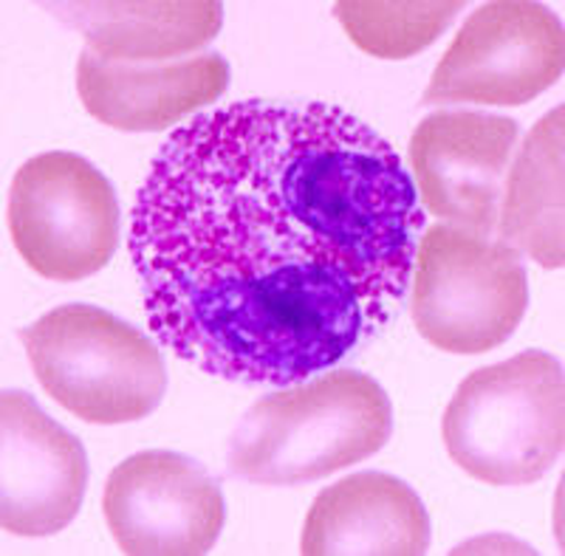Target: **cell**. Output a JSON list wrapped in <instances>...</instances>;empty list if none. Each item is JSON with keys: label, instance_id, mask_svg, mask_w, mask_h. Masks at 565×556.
Returning <instances> with one entry per match:
<instances>
[{"label": "cell", "instance_id": "cell-11", "mask_svg": "<svg viewBox=\"0 0 565 556\" xmlns=\"http://www.w3.org/2000/svg\"><path fill=\"white\" fill-rule=\"evenodd\" d=\"M230 85L221 54H199L175 63H108L85 49L77 63V94L97 122L125 133L168 130L184 116L215 103Z\"/></svg>", "mask_w": 565, "mask_h": 556}, {"label": "cell", "instance_id": "cell-6", "mask_svg": "<svg viewBox=\"0 0 565 556\" xmlns=\"http://www.w3.org/2000/svg\"><path fill=\"white\" fill-rule=\"evenodd\" d=\"M18 255L43 280L77 282L108 266L119 246V201L110 181L77 153H40L9 192Z\"/></svg>", "mask_w": 565, "mask_h": 556}, {"label": "cell", "instance_id": "cell-5", "mask_svg": "<svg viewBox=\"0 0 565 556\" xmlns=\"http://www.w3.org/2000/svg\"><path fill=\"white\" fill-rule=\"evenodd\" d=\"M411 317L444 353L478 356L509 342L529 308L521 255L498 237L424 226L413 257Z\"/></svg>", "mask_w": 565, "mask_h": 556}, {"label": "cell", "instance_id": "cell-1", "mask_svg": "<svg viewBox=\"0 0 565 556\" xmlns=\"http://www.w3.org/2000/svg\"><path fill=\"white\" fill-rule=\"evenodd\" d=\"M422 232L416 184L371 125L246 99L161 145L130 257L161 345L206 376L291 387L391 320Z\"/></svg>", "mask_w": 565, "mask_h": 556}, {"label": "cell", "instance_id": "cell-2", "mask_svg": "<svg viewBox=\"0 0 565 556\" xmlns=\"http://www.w3.org/2000/svg\"><path fill=\"white\" fill-rule=\"evenodd\" d=\"M393 435V407L380 382L328 371L252 404L230 438L226 463L257 487H297L351 469Z\"/></svg>", "mask_w": 565, "mask_h": 556}, {"label": "cell", "instance_id": "cell-15", "mask_svg": "<svg viewBox=\"0 0 565 556\" xmlns=\"http://www.w3.org/2000/svg\"><path fill=\"white\" fill-rule=\"evenodd\" d=\"M461 9V0H340L334 18L367 57L407 60L436 43Z\"/></svg>", "mask_w": 565, "mask_h": 556}, {"label": "cell", "instance_id": "cell-3", "mask_svg": "<svg viewBox=\"0 0 565 556\" xmlns=\"http://www.w3.org/2000/svg\"><path fill=\"white\" fill-rule=\"evenodd\" d=\"M441 435L469 478L489 487L537 483L565 447L563 367L546 351L478 367L447 404Z\"/></svg>", "mask_w": 565, "mask_h": 556}, {"label": "cell", "instance_id": "cell-14", "mask_svg": "<svg viewBox=\"0 0 565 556\" xmlns=\"http://www.w3.org/2000/svg\"><path fill=\"white\" fill-rule=\"evenodd\" d=\"M565 108L548 110L523 139L512 170L503 181L498 240L521 257H532L543 269H563L565 263Z\"/></svg>", "mask_w": 565, "mask_h": 556}, {"label": "cell", "instance_id": "cell-10", "mask_svg": "<svg viewBox=\"0 0 565 556\" xmlns=\"http://www.w3.org/2000/svg\"><path fill=\"white\" fill-rule=\"evenodd\" d=\"M88 487L77 435L23 391L0 396V525L14 537H54L74 523Z\"/></svg>", "mask_w": 565, "mask_h": 556}, {"label": "cell", "instance_id": "cell-13", "mask_svg": "<svg viewBox=\"0 0 565 556\" xmlns=\"http://www.w3.org/2000/svg\"><path fill=\"white\" fill-rule=\"evenodd\" d=\"M54 18L79 32L88 52L108 63L159 65L199 52L218 38L224 7L218 0L161 3H49Z\"/></svg>", "mask_w": 565, "mask_h": 556}, {"label": "cell", "instance_id": "cell-7", "mask_svg": "<svg viewBox=\"0 0 565 556\" xmlns=\"http://www.w3.org/2000/svg\"><path fill=\"white\" fill-rule=\"evenodd\" d=\"M565 68L563 23L532 0H494L469 14L424 90V105L521 108Z\"/></svg>", "mask_w": 565, "mask_h": 556}, {"label": "cell", "instance_id": "cell-8", "mask_svg": "<svg viewBox=\"0 0 565 556\" xmlns=\"http://www.w3.org/2000/svg\"><path fill=\"white\" fill-rule=\"evenodd\" d=\"M103 514L119 550L130 556H201L224 528V494L184 455L150 449L108 474Z\"/></svg>", "mask_w": 565, "mask_h": 556}, {"label": "cell", "instance_id": "cell-9", "mask_svg": "<svg viewBox=\"0 0 565 556\" xmlns=\"http://www.w3.org/2000/svg\"><path fill=\"white\" fill-rule=\"evenodd\" d=\"M518 122L481 110H438L411 136L413 184L441 224L492 237Z\"/></svg>", "mask_w": 565, "mask_h": 556}, {"label": "cell", "instance_id": "cell-12", "mask_svg": "<svg viewBox=\"0 0 565 556\" xmlns=\"http://www.w3.org/2000/svg\"><path fill=\"white\" fill-rule=\"evenodd\" d=\"M430 517L405 480L356 472L322 489L302 523V556H422Z\"/></svg>", "mask_w": 565, "mask_h": 556}, {"label": "cell", "instance_id": "cell-4", "mask_svg": "<svg viewBox=\"0 0 565 556\" xmlns=\"http://www.w3.org/2000/svg\"><path fill=\"white\" fill-rule=\"evenodd\" d=\"M20 342L40 387L85 424L141 421L168 393L159 348L97 306L54 308L20 328Z\"/></svg>", "mask_w": 565, "mask_h": 556}]
</instances>
